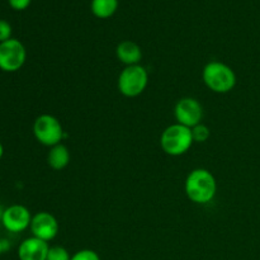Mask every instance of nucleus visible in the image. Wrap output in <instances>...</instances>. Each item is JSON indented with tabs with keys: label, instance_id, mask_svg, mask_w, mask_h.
Returning <instances> with one entry per match:
<instances>
[{
	"label": "nucleus",
	"instance_id": "nucleus-1",
	"mask_svg": "<svg viewBox=\"0 0 260 260\" xmlns=\"http://www.w3.org/2000/svg\"><path fill=\"white\" fill-rule=\"evenodd\" d=\"M185 194L197 205H207L217 192L216 178L207 169H194L188 174L184 183Z\"/></svg>",
	"mask_w": 260,
	"mask_h": 260
},
{
	"label": "nucleus",
	"instance_id": "nucleus-2",
	"mask_svg": "<svg viewBox=\"0 0 260 260\" xmlns=\"http://www.w3.org/2000/svg\"><path fill=\"white\" fill-rule=\"evenodd\" d=\"M205 85L218 94H226L236 85V74L233 69L221 61H211L202 71Z\"/></svg>",
	"mask_w": 260,
	"mask_h": 260
},
{
	"label": "nucleus",
	"instance_id": "nucleus-3",
	"mask_svg": "<svg viewBox=\"0 0 260 260\" xmlns=\"http://www.w3.org/2000/svg\"><path fill=\"white\" fill-rule=\"evenodd\" d=\"M192 129L174 123L168 126L160 137V146L165 154L170 156H180L185 154L193 145Z\"/></svg>",
	"mask_w": 260,
	"mask_h": 260
},
{
	"label": "nucleus",
	"instance_id": "nucleus-4",
	"mask_svg": "<svg viewBox=\"0 0 260 260\" xmlns=\"http://www.w3.org/2000/svg\"><path fill=\"white\" fill-rule=\"evenodd\" d=\"M149 83V74L141 65L126 66L121 71L117 81L119 93L127 98H135L142 94Z\"/></svg>",
	"mask_w": 260,
	"mask_h": 260
},
{
	"label": "nucleus",
	"instance_id": "nucleus-5",
	"mask_svg": "<svg viewBox=\"0 0 260 260\" xmlns=\"http://www.w3.org/2000/svg\"><path fill=\"white\" fill-rule=\"evenodd\" d=\"M33 135L40 144L52 147L61 144L63 139V128L56 117L51 114H41L33 123Z\"/></svg>",
	"mask_w": 260,
	"mask_h": 260
},
{
	"label": "nucleus",
	"instance_id": "nucleus-6",
	"mask_svg": "<svg viewBox=\"0 0 260 260\" xmlns=\"http://www.w3.org/2000/svg\"><path fill=\"white\" fill-rule=\"evenodd\" d=\"M27 60L24 45L17 38H10L0 43V70L15 73L20 70Z\"/></svg>",
	"mask_w": 260,
	"mask_h": 260
},
{
	"label": "nucleus",
	"instance_id": "nucleus-7",
	"mask_svg": "<svg viewBox=\"0 0 260 260\" xmlns=\"http://www.w3.org/2000/svg\"><path fill=\"white\" fill-rule=\"evenodd\" d=\"M174 116L177 119V123L188 127V128H193L197 124L202 123V104L197 99L190 98V96L182 98L175 104Z\"/></svg>",
	"mask_w": 260,
	"mask_h": 260
},
{
	"label": "nucleus",
	"instance_id": "nucleus-8",
	"mask_svg": "<svg viewBox=\"0 0 260 260\" xmlns=\"http://www.w3.org/2000/svg\"><path fill=\"white\" fill-rule=\"evenodd\" d=\"M32 217L27 207L22 205H12L3 212L2 225L9 233L19 234L29 228Z\"/></svg>",
	"mask_w": 260,
	"mask_h": 260
},
{
	"label": "nucleus",
	"instance_id": "nucleus-9",
	"mask_svg": "<svg viewBox=\"0 0 260 260\" xmlns=\"http://www.w3.org/2000/svg\"><path fill=\"white\" fill-rule=\"evenodd\" d=\"M29 229L32 236L48 243L57 236L58 222L55 216L51 215L50 212L42 211L33 216Z\"/></svg>",
	"mask_w": 260,
	"mask_h": 260
},
{
	"label": "nucleus",
	"instance_id": "nucleus-10",
	"mask_svg": "<svg viewBox=\"0 0 260 260\" xmlns=\"http://www.w3.org/2000/svg\"><path fill=\"white\" fill-rule=\"evenodd\" d=\"M48 250V243L32 236L20 243L18 248V258L19 260H47Z\"/></svg>",
	"mask_w": 260,
	"mask_h": 260
},
{
	"label": "nucleus",
	"instance_id": "nucleus-11",
	"mask_svg": "<svg viewBox=\"0 0 260 260\" xmlns=\"http://www.w3.org/2000/svg\"><path fill=\"white\" fill-rule=\"evenodd\" d=\"M116 56L119 60V62L124 63L126 66L140 65V61L142 58V51L141 47L136 42L122 41L117 46Z\"/></svg>",
	"mask_w": 260,
	"mask_h": 260
},
{
	"label": "nucleus",
	"instance_id": "nucleus-12",
	"mask_svg": "<svg viewBox=\"0 0 260 260\" xmlns=\"http://www.w3.org/2000/svg\"><path fill=\"white\" fill-rule=\"evenodd\" d=\"M47 162L53 170H62L70 162V151L62 144H57L52 146L48 151Z\"/></svg>",
	"mask_w": 260,
	"mask_h": 260
},
{
	"label": "nucleus",
	"instance_id": "nucleus-13",
	"mask_svg": "<svg viewBox=\"0 0 260 260\" xmlns=\"http://www.w3.org/2000/svg\"><path fill=\"white\" fill-rule=\"evenodd\" d=\"M118 8V0H91V13L99 19L111 18Z\"/></svg>",
	"mask_w": 260,
	"mask_h": 260
},
{
	"label": "nucleus",
	"instance_id": "nucleus-14",
	"mask_svg": "<svg viewBox=\"0 0 260 260\" xmlns=\"http://www.w3.org/2000/svg\"><path fill=\"white\" fill-rule=\"evenodd\" d=\"M190 129H192V137L194 142H206L211 136L210 128L203 123L197 124Z\"/></svg>",
	"mask_w": 260,
	"mask_h": 260
},
{
	"label": "nucleus",
	"instance_id": "nucleus-15",
	"mask_svg": "<svg viewBox=\"0 0 260 260\" xmlns=\"http://www.w3.org/2000/svg\"><path fill=\"white\" fill-rule=\"evenodd\" d=\"M47 260H71V255L63 246H50Z\"/></svg>",
	"mask_w": 260,
	"mask_h": 260
},
{
	"label": "nucleus",
	"instance_id": "nucleus-16",
	"mask_svg": "<svg viewBox=\"0 0 260 260\" xmlns=\"http://www.w3.org/2000/svg\"><path fill=\"white\" fill-rule=\"evenodd\" d=\"M71 260H101V256L90 249H83L71 255Z\"/></svg>",
	"mask_w": 260,
	"mask_h": 260
},
{
	"label": "nucleus",
	"instance_id": "nucleus-17",
	"mask_svg": "<svg viewBox=\"0 0 260 260\" xmlns=\"http://www.w3.org/2000/svg\"><path fill=\"white\" fill-rule=\"evenodd\" d=\"M12 38V25L9 22L0 19V43Z\"/></svg>",
	"mask_w": 260,
	"mask_h": 260
},
{
	"label": "nucleus",
	"instance_id": "nucleus-18",
	"mask_svg": "<svg viewBox=\"0 0 260 260\" xmlns=\"http://www.w3.org/2000/svg\"><path fill=\"white\" fill-rule=\"evenodd\" d=\"M8 2L14 10H24L29 7L32 0H8Z\"/></svg>",
	"mask_w": 260,
	"mask_h": 260
},
{
	"label": "nucleus",
	"instance_id": "nucleus-19",
	"mask_svg": "<svg viewBox=\"0 0 260 260\" xmlns=\"http://www.w3.org/2000/svg\"><path fill=\"white\" fill-rule=\"evenodd\" d=\"M7 250H8V241L0 239V255H2V254Z\"/></svg>",
	"mask_w": 260,
	"mask_h": 260
},
{
	"label": "nucleus",
	"instance_id": "nucleus-20",
	"mask_svg": "<svg viewBox=\"0 0 260 260\" xmlns=\"http://www.w3.org/2000/svg\"><path fill=\"white\" fill-rule=\"evenodd\" d=\"M3 156H4V146H3V144L0 142V160H2Z\"/></svg>",
	"mask_w": 260,
	"mask_h": 260
},
{
	"label": "nucleus",
	"instance_id": "nucleus-21",
	"mask_svg": "<svg viewBox=\"0 0 260 260\" xmlns=\"http://www.w3.org/2000/svg\"><path fill=\"white\" fill-rule=\"evenodd\" d=\"M5 208H3L2 203H0V223H2V217H3V212H4Z\"/></svg>",
	"mask_w": 260,
	"mask_h": 260
}]
</instances>
